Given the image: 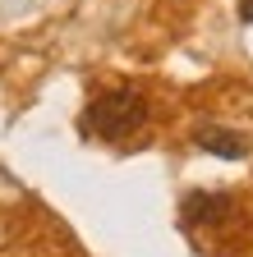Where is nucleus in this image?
<instances>
[{
	"label": "nucleus",
	"instance_id": "obj_1",
	"mask_svg": "<svg viewBox=\"0 0 253 257\" xmlns=\"http://www.w3.org/2000/svg\"><path fill=\"white\" fill-rule=\"evenodd\" d=\"M143 119H147V101L138 92L120 87V92L97 96V101L83 110V134H92V138H124V134H134V128H143Z\"/></svg>",
	"mask_w": 253,
	"mask_h": 257
},
{
	"label": "nucleus",
	"instance_id": "obj_2",
	"mask_svg": "<svg viewBox=\"0 0 253 257\" xmlns=\"http://www.w3.org/2000/svg\"><path fill=\"white\" fill-rule=\"evenodd\" d=\"M194 143L203 152H212V156H226V161H244L248 156V138L235 134V128H221V124H203L194 134Z\"/></svg>",
	"mask_w": 253,
	"mask_h": 257
},
{
	"label": "nucleus",
	"instance_id": "obj_3",
	"mask_svg": "<svg viewBox=\"0 0 253 257\" xmlns=\"http://www.w3.org/2000/svg\"><path fill=\"white\" fill-rule=\"evenodd\" d=\"M226 216H230L226 193H189L184 198V225H216Z\"/></svg>",
	"mask_w": 253,
	"mask_h": 257
},
{
	"label": "nucleus",
	"instance_id": "obj_4",
	"mask_svg": "<svg viewBox=\"0 0 253 257\" xmlns=\"http://www.w3.org/2000/svg\"><path fill=\"white\" fill-rule=\"evenodd\" d=\"M239 23H253V0H239Z\"/></svg>",
	"mask_w": 253,
	"mask_h": 257
}]
</instances>
